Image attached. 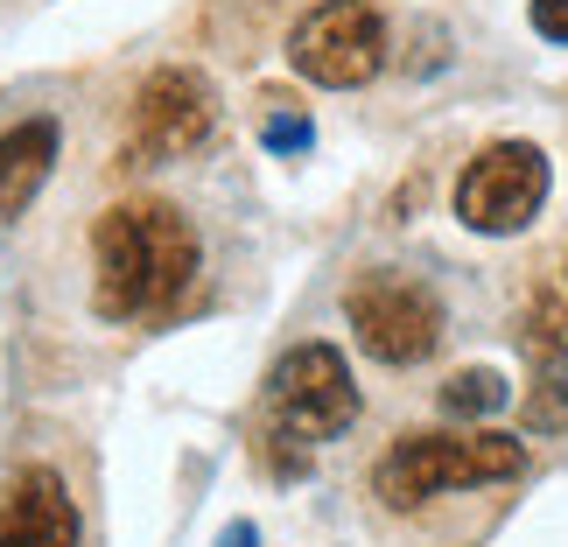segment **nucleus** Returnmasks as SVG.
<instances>
[{"instance_id":"ddd939ff","label":"nucleus","mask_w":568,"mask_h":547,"mask_svg":"<svg viewBox=\"0 0 568 547\" xmlns=\"http://www.w3.org/2000/svg\"><path fill=\"white\" fill-rule=\"evenodd\" d=\"M534 29L548 42H568V0H534Z\"/></svg>"},{"instance_id":"39448f33","label":"nucleus","mask_w":568,"mask_h":547,"mask_svg":"<svg viewBox=\"0 0 568 547\" xmlns=\"http://www.w3.org/2000/svg\"><path fill=\"white\" fill-rule=\"evenodd\" d=\"M344 316H352L358 344L379 365H422L435 344H443V302H435L428 281H414L400 267H379V274L352 281Z\"/></svg>"},{"instance_id":"4468645a","label":"nucleus","mask_w":568,"mask_h":547,"mask_svg":"<svg viewBox=\"0 0 568 547\" xmlns=\"http://www.w3.org/2000/svg\"><path fill=\"white\" fill-rule=\"evenodd\" d=\"M217 547H260V534L246 527V519H239V527H225V540H217Z\"/></svg>"},{"instance_id":"f257e3e1","label":"nucleus","mask_w":568,"mask_h":547,"mask_svg":"<svg viewBox=\"0 0 568 547\" xmlns=\"http://www.w3.org/2000/svg\"><path fill=\"white\" fill-rule=\"evenodd\" d=\"M92 253H99V316H169L196 281V232L176 204L162 196H134V204L99 211L92 225Z\"/></svg>"},{"instance_id":"9b49d317","label":"nucleus","mask_w":568,"mask_h":547,"mask_svg":"<svg viewBox=\"0 0 568 547\" xmlns=\"http://www.w3.org/2000/svg\"><path fill=\"white\" fill-rule=\"evenodd\" d=\"M498 407H506V379L491 365H470L443 386V414H456V422H491Z\"/></svg>"},{"instance_id":"9d476101","label":"nucleus","mask_w":568,"mask_h":547,"mask_svg":"<svg viewBox=\"0 0 568 547\" xmlns=\"http://www.w3.org/2000/svg\"><path fill=\"white\" fill-rule=\"evenodd\" d=\"M527 428H534V435H568V358H540V365H534Z\"/></svg>"},{"instance_id":"1a4fd4ad","label":"nucleus","mask_w":568,"mask_h":547,"mask_svg":"<svg viewBox=\"0 0 568 547\" xmlns=\"http://www.w3.org/2000/svg\"><path fill=\"white\" fill-rule=\"evenodd\" d=\"M57 162V120H21L0 134V211L36 204V190L50 183Z\"/></svg>"},{"instance_id":"6e6552de","label":"nucleus","mask_w":568,"mask_h":547,"mask_svg":"<svg viewBox=\"0 0 568 547\" xmlns=\"http://www.w3.org/2000/svg\"><path fill=\"white\" fill-rule=\"evenodd\" d=\"M0 547H78V506L57 470H21L0 485Z\"/></svg>"},{"instance_id":"f8f14e48","label":"nucleus","mask_w":568,"mask_h":547,"mask_svg":"<svg viewBox=\"0 0 568 547\" xmlns=\"http://www.w3.org/2000/svg\"><path fill=\"white\" fill-rule=\"evenodd\" d=\"M310 141H316L310 113L288 105V99H267V113H260V148H267V155H302Z\"/></svg>"},{"instance_id":"7ed1b4c3","label":"nucleus","mask_w":568,"mask_h":547,"mask_svg":"<svg viewBox=\"0 0 568 547\" xmlns=\"http://www.w3.org/2000/svg\"><path fill=\"white\" fill-rule=\"evenodd\" d=\"M358 422V386L337 344H295L267 372V443L310 456V443H337Z\"/></svg>"},{"instance_id":"f03ea898","label":"nucleus","mask_w":568,"mask_h":547,"mask_svg":"<svg viewBox=\"0 0 568 547\" xmlns=\"http://www.w3.org/2000/svg\"><path fill=\"white\" fill-rule=\"evenodd\" d=\"M519 470H527V449H519L513 435H498V428H414L379 456L373 492L393 513H407V506H428L435 492L506 485Z\"/></svg>"},{"instance_id":"20e7f679","label":"nucleus","mask_w":568,"mask_h":547,"mask_svg":"<svg viewBox=\"0 0 568 547\" xmlns=\"http://www.w3.org/2000/svg\"><path fill=\"white\" fill-rule=\"evenodd\" d=\"M288 63H295V78L323 84V92L373 84L386 63V14L373 0H316L288 36Z\"/></svg>"},{"instance_id":"0eeeda50","label":"nucleus","mask_w":568,"mask_h":547,"mask_svg":"<svg viewBox=\"0 0 568 547\" xmlns=\"http://www.w3.org/2000/svg\"><path fill=\"white\" fill-rule=\"evenodd\" d=\"M211 126H217L211 78L190 71V63H162L134 99V141H126V155L134 162H176V155L211 141Z\"/></svg>"},{"instance_id":"423d86ee","label":"nucleus","mask_w":568,"mask_h":547,"mask_svg":"<svg viewBox=\"0 0 568 547\" xmlns=\"http://www.w3.org/2000/svg\"><path fill=\"white\" fill-rule=\"evenodd\" d=\"M548 155H540L534 141H491L485 155H470V169L456 176V217H464L470 232H527L540 204H548Z\"/></svg>"}]
</instances>
